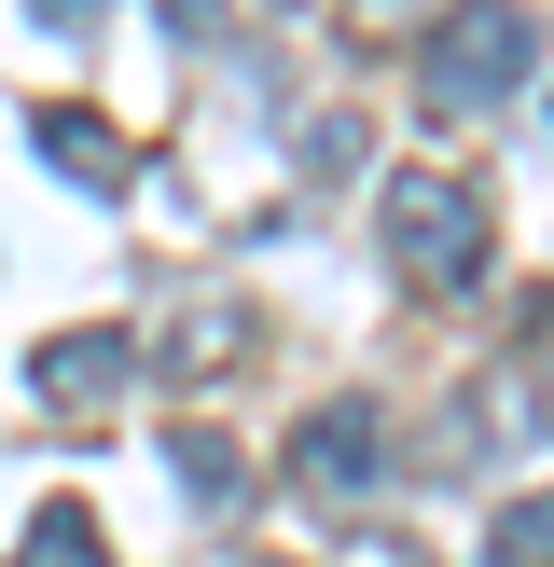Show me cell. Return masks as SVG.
I'll return each mask as SVG.
<instances>
[{"label": "cell", "mask_w": 554, "mask_h": 567, "mask_svg": "<svg viewBox=\"0 0 554 567\" xmlns=\"http://www.w3.org/2000/svg\"><path fill=\"white\" fill-rule=\"evenodd\" d=\"M375 221H388V264H402L416 291H471V277H485V194L443 181V166H402V181L375 194Z\"/></svg>", "instance_id": "6da1fadb"}, {"label": "cell", "mask_w": 554, "mask_h": 567, "mask_svg": "<svg viewBox=\"0 0 554 567\" xmlns=\"http://www.w3.org/2000/svg\"><path fill=\"white\" fill-rule=\"evenodd\" d=\"M526 70H541V28H526L513 0H458V14L430 28V55H416V97L430 111H499Z\"/></svg>", "instance_id": "7a4b0ae2"}, {"label": "cell", "mask_w": 554, "mask_h": 567, "mask_svg": "<svg viewBox=\"0 0 554 567\" xmlns=\"http://www.w3.org/2000/svg\"><path fill=\"white\" fill-rule=\"evenodd\" d=\"M138 360H153V347H138V332L83 319V332H55V347L28 360V388H42L55 415H111V402H125V388H138Z\"/></svg>", "instance_id": "3957f363"}, {"label": "cell", "mask_w": 554, "mask_h": 567, "mask_svg": "<svg viewBox=\"0 0 554 567\" xmlns=\"http://www.w3.org/2000/svg\"><path fill=\"white\" fill-rule=\"evenodd\" d=\"M291 471H305V485H375V471H388V415L375 402H319L291 430Z\"/></svg>", "instance_id": "277c9868"}, {"label": "cell", "mask_w": 554, "mask_h": 567, "mask_svg": "<svg viewBox=\"0 0 554 567\" xmlns=\"http://www.w3.org/2000/svg\"><path fill=\"white\" fill-rule=\"evenodd\" d=\"M28 153H42V166H70L83 194H125V138H111L98 111H55V97H42V111H28Z\"/></svg>", "instance_id": "5b68a950"}, {"label": "cell", "mask_w": 554, "mask_h": 567, "mask_svg": "<svg viewBox=\"0 0 554 567\" xmlns=\"http://www.w3.org/2000/svg\"><path fill=\"white\" fill-rule=\"evenodd\" d=\"M14 567H111V554H98V513H83V498H55V513H28Z\"/></svg>", "instance_id": "8992f818"}, {"label": "cell", "mask_w": 554, "mask_h": 567, "mask_svg": "<svg viewBox=\"0 0 554 567\" xmlns=\"http://www.w3.org/2000/svg\"><path fill=\"white\" fill-rule=\"evenodd\" d=\"M485 567H554V498H513L499 540H485Z\"/></svg>", "instance_id": "52a82bcc"}, {"label": "cell", "mask_w": 554, "mask_h": 567, "mask_svg": "<svg viewBox=\"0 0 554 567\" xmlns=\"http://www.w3.org/2000/svg\"><path fill=\"white\" fill-rule=\"evenodd\" d=\"M166 457H181V485H194V498H236V443H222V430H181Z\"/></svg>", "instance_id": "ba28073f"}, {"label": "cell", "mask_w": 554, "mask_h": 567, "mask_svg": "<svg viewBox=\"0 0 554 567\" xmlns=\"http://www.w3.org/2000/svg\"><path fill=\"white\" fill-rule=\"evenodd\" d=\"M166 28H194V42H208V28H236V0H153Z\"/></svg>", "instance_id": "9c48e42d"}, {"label": "cell", "mask_w": 554, "mask_h": 567, "mask_svg": "<svg viewBox=\"0 0 554 567\" xmlns=\"http://www.w3.org/2000/svg\"><path fill=\"white\" fill-rule=\"evenodd\" d=\"M83 14H98V0H42V28H83Z\"/></svg>", "instance_id": "30bf717a"}]
</instances>
